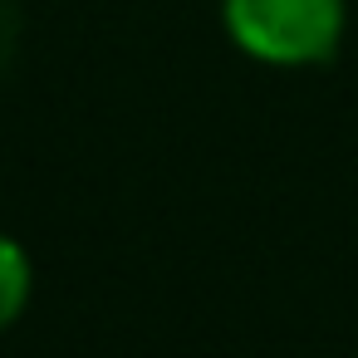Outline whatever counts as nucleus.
Listing matches in <instances>:
<instances>
[{"instance_id":"f257e3e1","label":"nucleus","mask_w":358,"mask_h":358,"mask_svg":"<svg viewBox=\"0 0 358 358\" xmlns=\"http://www.w3.org/2000/svg\"><path fill=\"white\" fill-rule=\"evenodd\" d=\"M343 0H221V25L260 64H324L343 40Z\"/></svg>"},{"instance_id":"f03ea898","label":"nucleus","mask_w":358,"mask_h":358,"mask_svg":"<svg viewBox=\"0 0 358 358\" xmlns=\"http://www.w3.org/2000/svg\"><path fill=\"white\" fill-rule=\"evenodd\" d=\"M30 285H35V275H30V255L20 250V241L0 236V334H6V329L25 314V304H30Z\"/></svg>"}]
</instances>
